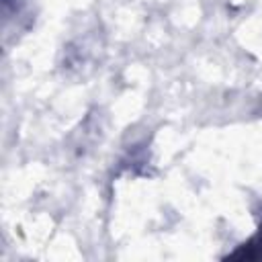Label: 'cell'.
Here are the masks:
<instances>
[{
	"label": "cell",
	"mask_w": 262,
	"mask_h": 262,
	"mask_svg": "<svg viewBox=\"0 0 262 262\" xmlns=\"http://www.w3.org/2000/svg\"><path fill=\"white\" fill-rule=\"evenodd\" d=\"M260 242H258V246H260V254H256V256H262V231H260V237H258Z\"/></svg>",
	"instance_id": "6da1fadb"
}]
</instances>
